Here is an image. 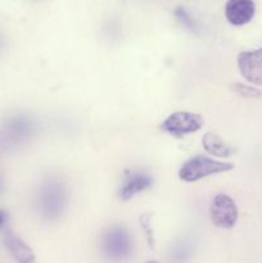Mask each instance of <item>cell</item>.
<instances>
[{"instance_id": "6da1fadb", "label": "cell", "mask_w": 262, "mask_h": 263, "mask_svg": "<svg viewBox=\"0 0 262 263\" xmlns=\"http://www.w3.org/2000/svg\"><path fill=\"white\" fill-rule=\"evenodd\" d=\"M68 204V187L62 177L49 176L44 179L36 195V208L46 221L61 217Z\"/></svg>"}, {"instance_id": "7a4b0ae2", "label": "cell", "mask_w": 262, "mask_h": 263, "mask_svg": "<svg viewBox=\"0 0 262 263\" xmlns=\"http://www.w3.org/2000/svg\"><path fill=\"white\" fill-rule=\"evenodd\" d=\"M133 236L125 226L108 228L100 238V252L110 262H122L133 254Z\"/></svg>"}, {"instance_id": "3957f363", "label": "cell", "mask_w": 262, "mask_h": 263, "mask_svg": "<svg viewBox=\"0 0 262 263\" xmlns=\"http://www.w3.org/2000/svg\"><path fill=\"white\" fill-rule=\"evenodd\" d=\"M234 168V164L216 161L205 156H195L188 159L179 171V177L185 182H195L211 175L228 172Z\"/></svg>"}, {"instance_id": "277c9868", "label": "cell", "mask_w": 262, "mask_h": 263, "mask_svg": "<svg viewBox=\"0 0 262 263\" xmlns=\"http://www.w3.org/2000/svg\"><path fill=\"white\" fill-rule=\"evenodd\" d=\"M36 122L30 116H15L9 118L0 131V145L14 148L31 139L36 131Z\"/></svg>"}, {"instance_id": "5b68a950", "label": "cell", "mask_w": 262, "mask_h": 263, "mask_svg": "<svg viewBox=\"0 0 262 263\" xmlns=\"http://www.w3.org/2000/svg\"><path fill=\"white\" fill-rule=\"evenodd\" d=\"M203 126V118L199 115L186 110H179L170 115L162 122V130L174 136H184L197 133Z\"/></svg>"}, {"instance_id": "8992f818", "label": "cell", "mask_w": 262, "mask_h": 263, "mask_svg": "<svg viewBox=\"0 0 262 263\" xmlns=\"http://www.w3.org/2000/svg\"><path fill=\"white\" fill-rule=\"evenodd\" d=\"M210 213L212 222L220 229H233L239 216L235 202L222 193L212 199Z\"/></svg>"}, {"instance_id": "52a82bcc", "label": "cell", "mask_w": 262, "mask_h": 263, "mask_svg": "<svg viewBox=\"0 0 262 263\" xmlns=\"http://www.w3.org/2000/svg\"><path fill=\"white\" fill-rule=\"evenodd\" d=\"M238 67L247 81L262 86V48L239 54Z\"/></svg>"}, {"instance_id": "ba28073f", "label": "cell", "mask_w": 262, "mask_h": 263, "mask_svg": "<svg viewBox=\"0 0 262 263\" xmlns=\"http://www.w3.org/2000/svg\"><path fill=\"white\" fill-rule=\"evenodd\" d=\"M153 184L151 175L141 170H131L123 176L122 186L120 190V198L122 200H128L135 197L139 193L149 189Z\"/></svg>"}, {"instance_id": "9c48e42d", "label": "cell", "mask_w": 262, "mask_h": 263, "mask_svg": "<svg viewBox=\"0 0 262 263\" xmlns=\"http://www.w3.org/2000/svg\"><path fill=\"white\" fill-rule=\"evenodd\" d=\"M256 13V5L252 0H230L225 5V17L234 26L247 25Z\"/></svg>"}, {"instance_id": "30bf717a", "label": "cell", "mask_w": 262, "mask_h": 263, "mask_svg": "<svg viewBox=\"0 0 262 263\" xmlns=\"http://www.w3.org/2000/svg\"><path fill=\"white\" fill-rule=\"evenodd\" d=\"M4 244L17 263H36L32 249L12 230L5 231Z\"/></svg>"}, {"instance_id": "8fae6325", "label": "cell", "mask_w": 262, "mask_h": 263, "mask_svg": "<svg viewBox=\"0 0 262 263\" xmlns=\"http://www.w3.org/2000/svg\"><path fill=\"white\" fill-rule=\"evenodd\" d=\"M203 148L207 153L212 156L220 157V158H228L235 153V149L226 143L221 136H218L216 133H207L204 134L202 139Z\"/></svg>"}, {"instance_id": "7c38bea8", "label": "cell", "mask_w": 262, "mask_h": 263, "mask_svg": "<svg viewBox=\"0 0 262 263\" xmlns=\"http://www.w3.org/2000/svg\"><path fill=\"white\" fill-rule=\"evenodd\" d=\"M175 17H176V20L181 23L182 27L189 30L190 32H198V30H199L198 21L195 20L194 15H193L185 7H177L176 9H175Z\"/></svg>"}, {"instance_id": "4fadbf2b", "label": "cell", "mask_w": 262, "mask_h": 263, "mask_svg": "<svg viewBox=\"0 0 262 263\" xmlns=\"http://www.w3.org/2000/svg\"><path fill=\"white\" fill-rule=\"evenodd\" d=\"M234 90L244 98H259L262 95L258 89L246 84H235L234 85Z\"/></svg>"}, {"instance_id": "5bb4252c", "label": "cell", "mask_w": 262, "mask_h": 263, "mask_svg": "<svg viewBox=\"0 0 262 263\" xmlns=\"http://www.w3.org/2000/svg\"><path fill=\"white\" fill-rule=\"evenodd\" d=\"M190 248L185 243L179 244L174 248V253H172V258L176 262H184L185 259L189 258Z\"/></svg>"}, {"instance_id": "9a60e30c", "label": "cell", "mask_w": 262, "mask_h": 263, "mask_svg": "<svg viewBox=\"0 0 262 263\" xmlns=\"http://www.w3.org/2000/svg\"><path fill=\"white\" fill-rule=\"evenodd\" d=\"M8 222V213L5 212V211L0 210V229L3 228V226H5V223Z\"/></svg>"}, {"instance_id": "2e32d148", "label": "cell", "mask_w": 262, "mask_h": 263, "mask_svg": "<svg viewBox=\"0 0 262 263\" xmlns=\"http://www.w3.org/2000/svg\"><path fill=\"white\" fill-rule=\"evenodd\" d=\"M145 263H159V262H157V261H148V262H145Z\"/></svg>"}]
</instances>
